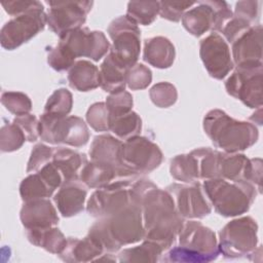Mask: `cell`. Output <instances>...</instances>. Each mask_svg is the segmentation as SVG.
<instances>
[{"label": "cell", "instance_id": "1", "mask_svg": "<svg viewBox=\"0 0 263 263\" xmlns=\"http://www.w3.org/2000/svg\"><path fill=\"white\" fill-rule=\"evenodd\" d=\"M144 238L157 242L164 251L176 241L184 224V218L178 213L172 195L147 181L141 197Z\"/></svg>", "mask_w": 263, "mask_h": 263}, {"label": "cell", "instance_id": "2", "mask_svg": "<svg viewBox=\"0 0 263 263\" xmlns=\"http://www.w3.org/2000/svg\"><path fill=\"white\" fill-rule=\"evenodd\" d=\"M88 234L98 239L109 253H115L123 246L143 240L142 208L130 203L115 214L99 218L90 227Z\"/></svg>", "mask_w": 263, "mask_h": 263}, {"label": "cell", "instance_id": "3", "mask_svg": "<svg viewBox=\"0 0 263 263\" xmlns=\"http://www.w3.org/2000/svg\"><path fill=\"white\" fill-rule=\"evenodd\" d=\"M203 129L213 144L226 153L243 151L252 147L259 138L255 124L236 120L220 109L211 110L205 114Z\"/></svg>", "mask_w": 263, "mask_h": 263}, {"label": "cell", "instance_id": "4", "mask_svg": "<svg viewBox=\"0 0 263 263\" xmlns=\"http://www.w3.org/2000/svg\"><path fill=\"white\" fill-rule=\"evenodd\" d=\"M178 238L179 245L168 249L162 258L163 262H211L220 254L215 232L200 222H184Z\"/></svg>", "mask_w": 263, "mask_h": 263}, {"label": "cell", "instance_id": "5", "mask_svg": "<svg viewBox=\"0 0 263 263\" xmlns=\"http://www.w3.org/2000/svg\"><path fill=\"white\" fill-rule=\"evenodd\" d=\"M202 188L211 205L223 217H235L247 213L258 193L249 182L228 181L222 178L205 180Z\"/></svg>", "mask_w": 263, "mask_h": 263}, {"label": "cell", "instance_id": "6", "mask_svg": "<svg viewBox=\"0 0 263 263\" xmlns=\"http://www.w3.org/2000/svg\"><path fill=\"white\" fill-rule=\"evenodd\" d=\"M258 225L249 216L233 219L219 232V252L228 259L252 255L258 243Z\"/></svg>", "mask_w": 263, "mask_h": 263}, {"label": "cell", "instance_id": "7", "mask_svg": "<svg viewBox=\"0 0 263 263\" xmlns=\"http://www.w3.org/2000/svg\"><path fill=\"white\" fill-rule=\"evenodd\" d=\"M39 122V137L46 143L81 147L89 140L88 127L80 117H54L42 113Z\"/></svg>", "mask_w": 263, "mask_h": 263}, {"label": "cell", "instance_id": "8", "mask_svg": "<svg viewBox=\"0 0 263 263\" xmlns=\"http://www.w3.org/2000/svg\"><path fill=\"white\" fill-rule=\"evenodd\" d=\"M232 15L226 1H198L183 14L182 24L190 34L199 37L209 30L221 33Z\"/></svg>", "mask_w": 263, "mask_h": 263}, {"label": "cell", "instance_id": "9", "mask_svg": "<svg viewBox=\"0 0 263 263\" xmlns=\"http://www.w3.org/2000/svg\"><path fill=\"white\" fill-rule=\"evenodd\" d=\"M162 158L160 148L145 137L136 136L122 142L120 160L132 177L154 171L160 165Z\"/></svg>", "mask_w": 263, "mask_h": 263}, {"label": "cell", "instance_id": "10", "mask_svg": "<svg viewBox=\"0 0 263 263\" xmlns=\"http://www.w3.org/2000/svg\"><path fill=\"white\" fill-rule=\"evenodd\" d=\"M58 46L74 62L81 57L98 62L110 51V43L103 32L82 27L60 36Z\"/></svg>", "mask_w": 263, "mask_h": 263}, {"label": "cell", "instance_id": "11", "mask_svg": "<svg viewBox=\"0 0 263 263\" xmlns=\"http://www.w3.org/2000/svg\"><path fill=\"white\" fill-rule=\"evenodd\" d=\"M107 31L113 41L109 52L127 69L136 65L141 50L138 25L126 15H121L110 23Z\"/></svg>", "mask_w": 263, "mask_h": 263}, {"label": "cell", "instance_id": "12", "mask_svg": "<svg viewBox=\"0 0 263 263\" xmlns=\"http://www.w3.org/2000/svg\"><path fill=\"white\" fill-rule=\"evenodd\" d=\"M46 24L47 14L44 12L43 5L16 15L2 27L1 46L7 50L15 49L42 31Z\"/></svg>", "mask_w": 263, "mask_h": 263}, {"label": "cell", "instance_id": "13", "mask_svg": "<svg viewBox=\"0 0 263 263\" xmlns=\"http://www.w3.org/2000/svg\"><path fill=\"white\" fill-rule=\"evenodd\" d=\"M134 179H118L105 187L97 189L87 201V213L95 218H103L134 203L130 196V185Z\"/></svg>", "mask_w": 263, "mask_h": 263}, {"label": "cell", "instance_id": "14", "mask_svg": "<svg viewBox=\"0 0 263 263\" xmlns=\"http://www.w3.org/2000/svg\"><path fill=\"white\" fill-rule=\"evenodd\" d=\"M263 67L237 68L225 81L227 92L249 108H261Z\"/></svg>", "mask_w": 263, "mask_h": 263}, {"label": "cell", "instance_id": "15", "mask_svg": "<svg viewBox=\"0 0 263 263\" xmlns=\"http://www.w3.org/2000/svg\"><path fill=\"white\" fill-rule=\"evenodd\" d=\"M47 25L57 35L79 29L85 23L92 1H49Z\"/></svg>", "mask_w": 263, "mask_h": 263}, {"label": "cell", "instance_id": "16", "mask_svg": "<svg viewBox=\"0 0 263 263\" xmlns=\"http://www.w3.org/2000/svg\"><path fill=\"white\" fill-rule=\"evenodd\" d=\"M165 190L172 195L178 213L184 219H201L212 211L211 203L198 182L189 185L175 183Z\"/></svg>", "mask_w": 263, "mask_h": 263}, {"label": "cell", "instance_id": "17", "mask_svg": "<svg viewBox=\"0 0 263 263\" xmlns=\"http://www.w3.org/2000/svg\"><path fill=\"white\" fill-rule=\"evenodd\" d=\"M199 54L204 68L213 78H225L234 67L228 43L219 33L213 32L200 41Z\"/></svg>", "mask_w": 263, "mask_h": 263}, {"label": "cell", "instance_id": "18", "mask_svg": "<svg viewBox=\"0 0 263 263\" xmlns=\"http://www.w3.org/2000/svg\"><path fill=\"white\" fill-rule=\"evenodd\" d=\"M232 61L237 68L262 65V26L255 25L232 42Z\"/></svg>", "mask_w": 263, "mask_h": 263}, {"label": "cell", "instance_id": "19", "mask_svg": "<svg viewBox=\"0 0 263 263\" xmlns=\"http://www.w3.org/2000/svg\"><path fill=\"white\" fill-rule=\"evenodd\" d=\"M122 142L110 135L96 136L89 148L90 160L109 165L116 170L120 179L136 178L132 177L124 168L120 160V149Z\"/></svg>", "mask_w": 263, "mask_h": 263}, {"label": "cell", "instance_id": "20", "mask_svg": "<svg viewBox=\"0 0 263 263\" xmlns=\"http://www.w3.org/2000/svg\"><path fill=\"white\" fill-rule=\"evenodd\" d=\"M20 219L26 230L53 227L59 223L57 210L47 198L25 201Z\"/></svg>", "mask_w": 263, "mask_h": 263}, {"label": "cell", "instance_id": "21", "mask_svg": "<svg viewBox=\"0 0 263 263\" xmlns=\"http://www.w3.org/2000/svg\"><path fill=\"white\" fill-rule=\"evenodd\" d=\"M87 187L80 179L65 182L54 194L53 201L63 217L76 216L84 209Z\"/></svg>", "mask_w": 263, "mask_h": 263}, {"label": "cell", "instance_id": "22", "mask_svg": "<svg viewBox=\"0 0 263 263\" xmlns=\"http://www.w3.org/2000/svg\"><path fill=\"white\" fill-rule=\"evenodd\" d=\"M104 247L101 242L87 234L84 238L79 239L76 237H68L67 245L59 257L70 263L88 262L97 260L105 253Z\"/></svg>", "mask_w": 263, "mask_h": 263}, {"label": "cell", "instance_id": "23", "mask_svg": "<svg viewBox=\"0 0 263 263\" xmlns=\"http://www.w3.org/2000/svg\"><path fill=\"white\" fill-rule=\"evenodd\" d=\"M176 57L175 46L165 37L156 36L145 40L144 61L158 69L170 68Z\"/></svg>", "mask_w": 263, "mask_h": 263}, {"label": "cell", "instance_id": "24", "mask_svg": "<svg viewBox=\"0 0 263 263\" xmlns=\"http://www.w3.org/2000/svg\"><path fill=\"white\" fill-rule=\"evenodd\" d=\"M100 86L106 92L113 93L125 89L127 68L119 63L110 52L100 66Z\"/></svg>", "mask_w": 263, "mask_h": 263}, {"label": "cell", "instance_id": "25", "mask_svg": "<svg viewBox=\"0 0 263 263\" xmlns=\"http://www.w3.org/2000/svg\"><path fill=\"white\" fill-rule=\"evenodd\" d=\"M68 82L78 91L92 90L100 86V71L89 61H77L69 70Z\"/></svg>", "mask_w": 263, "mask_h": 263}, {"label": "cell", "instance_id": "26", "mask_svg": "<svg viewBox=\"0 0 263 263\" xmlns=\"http://www.w3.org/2000/svg\"><path fill=\"white\" fill-rule=\"evenodd\" d=\"M85 154L68 148H54L51 162L62 174L64 183L79 179L78 173L86 162Z\"/></svg>", "mask_w": 263, "mask_h": 263}, {"label": "cell", "instance_id": "27", "mask_svg": "<svg viewBox=\"0 0 263 263\" xmlns=\"http://www.w3.org/2000/svg\"><path fill=\"white\" fill-rule=\"evenodd\" d=\"M80 181L87 188H102L120 179L116 170L96 161H86L79 174Z\"/></svg>", "mask_w": 263, "mask_h": 263}, {"label": "cell", "instance_id": "28", "mask_svg": "<svg viewBox=\"0 0 263 263\" xmlns=\"http://www.w3.org/2000/svg\"><path fill=\"white\" fill-rule=\"evenodd\" d=\"M26 235L32 245L55 255H60L67 245V238L55 226L27 230Z\"/></svg>", "mask_w": 263, "mask_h": 263}, {"label": "cell", "instance_id": "29", "mask_svg": "<svg viewBox=\"0 0 263 263\" xmlns=\"http://www.w3.org/2000/svg\"><path fill=\"white\" fill-rule=\"evenodd\" d=\"M250 167V159L239 153L221 152L219 178L228 181H246Z\"/></svg>", "mask_w": 263, "mask_h": 263}, {"label": "cell", "instance_id": "30", "mask_svg": "<svg viewBox=\"0 0 263 263\" xmlns=\"http://www.w3.org/2000/svg\"><path fill=\"white\" fill-rule=\"evenodd\" d=\"M170 172L174 179L184 183H195L199 180L198 161L191 151L188 154H180L171 160Z\"/></svg>", "mask_w": 263, "mask_h": 263}, {"label": "cell", "instance_id": "31", "mask_svg": "<svg viewBox=\"0 0 263 263\" xmlns=\"http://www.w3.org/2000/svg\"><path fill=\"white\" fill-rule=\"evenodd\" d=\"M164 249L155 241L143 239L140 246L124 249L118 254L119 262H157Z\"/></svg>", "mask_w": 263, "mask_h": 263}, {"label": "cell", "instance_id": "32", "mask_svg": "<svg viewBox=\"0 0 263 263\" xmlns=\"http://www.w3.org/2000/svg\"><path fill=\"white\" fill-rule=\"evenodd\" d=\"M53 192L54 190L48 185L39 172L29 175L20 184V194L24 201L47 198L50 197Z\"/></svg>", "mask_w": 263, "mask_h": 263}, {"label": "cell", "instance_id": "33", "mask_svg": "<svg viewBox=\"0 0 263 263\" xmlns=\"http://www.w3.org/2000/svg\"><path fill=\"white\" fill-rule=\"evenodd\" d=\"M110 130L119 139L127 140L139 136L142 129V119L134 111L126 114L109 118Z\"/></svg>", "mask_w": 263, "mask_h": 263}, {"label": "cell", "instance_id": "34", "mask_svg": "<svg viewBox=\"0 0 263 263\" xmlns=\"http://www.w3.org/2000/svg\"><path fill=\"white\" fill-rule=\"evenodd\" d=\"M159 13V1H132L127 4L126 16L137 25H151Z\"/></svg>", "mask_w": 263, "mask_h": 263}, {"label": "cell", "instance_id": "35", "mask_svg": "<svg viewBox=\"0 0 263 263\" xmlns=\"http://www.w3.org/2000/svg\"><path fill=\"white\" fill-rule=\"evenodd\" d=\"M199 170V179H215L219 178V162L221 152L211 148H198L193 150Z\"/></svg>", "mask_w": 263, "mask_h": 263}, {"label": "cell", "instance_id": "36", "mask_svg": "<svg viewBox=\"0 0 263 263\" xmlns=\"http://www.w3.org/2000/svg\"><path fill=\"white\" fill-rule=\"evenodd\" d=\"M73 97L72 93L64 87L55 89L48 98L43 114L54 117H66L72 110Z\"/></svg>", "mask_w": 263, "mask_h": 263}, {"label": "cell", "instance_id": "37", "mask_svg": "<svg viewBox=\"0 0 263 263\" xmlns=\"http://www.w3.org/2000/svg\"><path fill=\"white\" fill-rule=\"evenodd\" d=\"M26 140L24 132L13 122L4 124L0 129V149L2 152L18 150Z\"/></svg>", "mask_w": 263, "mask_h": 263}, {"label": "cell", "instance_id": "38", "mask_svg": "<svg viewBox=\"0 0 263 263\" xmlns=\"http://www.w3.org/2000/svg\"><path fill=\"white\" fill-rule=\"evenodd\" d=\"M149 96L152 103L159 108L171 107L178 99L177 89L170 82L156 83L150 88Z\"/></svg>", "mask_w": 263, "mask_h": 263}, {"label": "cell", "instance_id": "39", "mask_svg": "<svg viewBox=\"0 0 263 263\" xmlns=\"http://www.w3.org/2000/svg\"><path fill=\"white\" fill-rule=\"evenodd\" d=\"M1 103L10 113L16 116L27 114L32 109V102L30 98L20 91L2 92Z\"/></svg>", "mask_w": 263, "mask_h": 263}, {"label": "cell", "instance_id": "40", "mask_svg": "<svg viewBox=\"0 0 263 263\" xmlns=\"http://www.w3.org/2000/svg\"><path fill=\"white\" fill-rule=\"evenodd\" d=\"M106 106L110 117H116L126 114L132 111L133 108V97L124 90L110 93L106 99Z\"/></svg>", "mask_w": 263, "mask_h": 263}, {"label": "cell", "instance_id": "41", "mask_svg": "<svg viewBox=\"0 0 263 263\" xmlns=\"http://www.w3.org/2000/svg\"><path fill=\"white\" fill-rule=\"evenodd\" d=\"M152 81L151 70L143 64H136L126 71L125 82L132 90L146 88Z\"/></svg>", "mask_w": 263, "mask_h": 263}, {"label": "cell", "instance_id": "42", "mask_svg": "<svg viewBox=\"0 0 263 263\" xmlns=\"http://www.w3.org/2000/svg\"><path fill=\"white\" fill-rule=\"evenodd\" d=\"M109 112L103 102L92 104L86 112V121L96 132L110 130Z\"/></svg>", "mask_w": 263, "mask_h": 263}, {"label": "cell", "instance_id": "43", "mask_svg": "<svg viewBox=\"0 0 263 263\" xmlns=\"http://www.w3.org/2000/svg\"><path fill=\"white\" fill-rule=\"evenodd\" d=\"M193 1H159V15L162 18L179 22L186 10L193 6Z\"/></svg>", "mask_w": 263, "mask_h": 263}, {"label": "cell", "instance_id": "44", "mask_svg": "<svg viewBox=\"0 0 263 263\" xmlns=\"http://www.w3.org/2000/svg\"><path fill=\"white\" fill-rule=\"evenodd\" d=\"M53 154V149L44 145V144H36L31 152L28 164H27V173H36L45 164L51 161Z\"/></svg>", "mask_w": 263, "mask_h": 263}, {"label": "cell", "instance_id": "45", "mask_svg": "<svg viewBox=\"0 0 263 263\" xmlns=\"http://www.w3.org/2000/svg\"><path fill=\"white\" fill-rule=\"evenodd\" d=\"M13 123L24 132L27 141L35 142L38 139L40 122L35 115L27 113L21 116H16L13 119Z\"/></svg>", "mask_w": 263, "mask_h": 263}, {"label": "cell", "instance_id": "46", "mask_svg": "<svg viewBox=\"0 0 263 263\" xmlns=\"http://www.w3.org/2000/svg\"><path fill=\"white\" fill-rule=\"evenodd\" d=\"M234 15L241 17L252 25L259 18V2L258 1H238L235 4Z\"/></svg>", "mask_w": 263, "mask_h": 263}, {"label": "cell", "instance_id": "47", "mask_svg": "<svg viewBox=\"0 0 263 263\" xmlns=\"http://www.w3.org/2000/svg\"><path fill=\"white\" fill-rule=\"evenodd\" d=\"M2 6L4 7L5 11L12 16L20 15L22 13H25L31 9H34L36 7L41 6V2L35 1V0H23V1H4L1 3Z\"/></svg>", "mask_w": 263, "mask_h": 263}, {"label": "cell", "instance_id": "48", "mask_svg": "<svg viewBox=\"0 0 263 263\" xmlns=\"http://www.w3.org/2000/svg\"><path fill=\"white\" fill-rule=\"evenodd\" d=\"M247 182L252 184L258 191L262 192V159L252 158L250 159V167L248 172Z\"/></svg>", "mask_w": 263, "mask_h": 263}]
</instances>
